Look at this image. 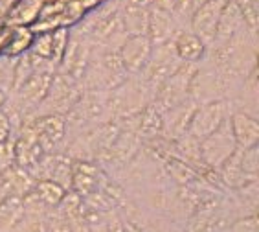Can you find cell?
<instances>
[{
    "label": "cell",
    "instance_id": "cell-21",
    "mask_svg": "<svg viewBox=\"0 0 259 232\" xmlns=\"http://www.w3.org/2000/svg\"><path fill=\"white\" fill-rule=\"evenodd\" d=\"M13 65L15 59L13 57L0 56V91L6 96L11 92V83H13Z\"/></svg>",
    "mask_w": 259,
    "mask_h": 232
},
{
    "label": "cell",
    "instance_id": "cell-4",
    "mask_svg": "<svg viewBox=\"0 0 259 232\" xmlns=\"http://www.w3.org/2000/svg\"><path fill=\"white\" fill-rule=\"evenodd\" d=\"M195 70H197V65L182 63L179 70L158 87V91L155 92V98H153V103L158 107L160 112L169 111L190 98V85L195 76Z\"/></svg>",
    "mask_w": 259,
    "mask_h": 232
},
{
    "label": "cell",
    "instance_id": "cell-6",
    "mask_svg": "<svg viewBox=\"0 0 259 232\" xmlns=\"http://www.w3.org/2000/svg\"><path fill=\"white\" fill-rule=\"evenodd\" d=\"M90 54H92V43L85 35H81L70 28L68 45H66V50L63 54L57 72H63L79 83L83 74H85L87 65H89Z\"/></svg>",
    "mask_w": 259,
    "mask_h": 232
},
{
    "label": "cell",
    "instance_id": "cell-26",
    "mask_svg": "<svg viewBox=\"0 0 259 232\" xmlns=\"http://www.w3.org/2000/svg\"><path fill=\"white\" fill-rule=\"evenodd\" d=\"M120 217H121V221H123V230L125 232H144L138 225H136V223L131 221V219H127V217H123V216H120Z\"/></svg>",
    "mask_w": 259,
    "mask_h": 232
},
{
    "label": "cell",
    "instance_id": "cell-19",
    "mask_svg": "<svg viewBox=\"0 0 259 232\" xmlns=\"http://www.w3.org/2000/svg\"><path fill=\"white\" fill-rule=\"evenodd\" d=\"M239 162L243 172L248 177L259 179V146L248 147V149H239Z\"/></svg>",
    "mask_w": 259,
    "mask_h": 232
},
{
    "label": "cell",
    "instance_id": "cell-7",
    "mask_svg": "<svg viewBox=\"0 0 259 232\" xmlns=\"http://www.w3.org/2000/svg\"><path fill=\"white\" fill-rule=\"evenodd\" d=\"M31 126L39 146L46 153H61L63 142L66 135V124L65 116L57 114H46V116H30Z\"/></svg>",
    "mask_w": 259,
    "mask_h": 232
},
{
    "label": "cell",
    "instance_id": "cell-10",
    "mask_svg": "<svg viewBox=\"0 0 259 232\" xmlns=\"http://www.w3.org/2000/svg\"><path fill=\"white\" fill-rule=\"evenodd\" d=\"M120 57L123 63L125 70L129 76H136L142 72L151 52H153V43L147 35H131L123 41L120 46Z\"/></svg>",
    "mask_w": 259,
    "mask_h": 232
},
{
    "label": "cell",
    "instance_id": "cell-15",
    "mask_svg": "<svg viewBox=\"0 0 259 232\" xmlns=\"http://www.w3.org/2000/svg\"><path fill=\"white\" fill-rule=\"evenodd\" d=\"M121 24L127 33L131 35H147V26H149V8L147 10H135V8H123L120 10Z\"/></svg>",
    "mask_w": 259,
    "mask_h": 232
},
{
    "label": "cell",
    "instance_id": "cell-13",
    "mask_svg": "<svg viewBox=\"0 0 259 232\" xmlns=\"http://www.w3.org/2000/svg\"><path fill=\"white\" fill-rule=\"evenodd\" d=\"M45 0H17L4 17L6 24L11 28H30L40 17Z\"/></svg>",
    "mask_w": 259,
    "mask_h": 232
},
{
    "label": "cell",
    "instance_id": "cell-23",
    "mask_svg": "<svg viewBox=\"0 0 259 232\" xmlns=\"http://www.w3.org/2000/svg\"><path fill=\"white\" fill-rule=\"evenodd\" d=\"M15 138V133L11 129L10 118L6 116V112L0 109V144H4L8 140H13Z\"/></svg>",
    "mask_w": 259,
    "mask_h": 232
},
{
    "label": "cell",
    "instance_id": "cell-16",
    "mask_svg": "<svg viewBox=\"0 0 259 232\" xmlns=\"http://www.w3.org/2000/svg\"><path fill=\"white\" fill-rule=\"evenodd\" d=\"M33 33H31L30 28H11V33H10V39L6 43L4 50L0 56H6V57H20L22 54L30 50L31 43H33Z\"/></svg>",
    "mask_w": 259,
    "mask_h": 232
},
{
    "label": "cell",
    "instance_id": "cell-20",
    "mask_svg": "<svg viewBox=\"0 0 259 232\" xmlns=\"http://www.w3.org/2000/svg\"><path fill=\"white\" fill-rule=\"evenodd\" d=\"M68 37H70V28H55L52 30V63L57 65L59 68V63L63 59V54L66 50V45H68Z\"/></svg>",
    "mask_w": 259,
    "mask_h": 232
},
{
    "label": "cell",
    "instance_id": "cell-9",
    "mask_svg": "<svg viewBox=\"0 0 259 232\" xmlns=\"http://www.w3.org/2000/svg\"><path fill=\"white\" fill-rule=\"evenodd\" d=\"M180 31L173 11L165 10L156 2L149 6V26H147V37L151 39L153 46L165 45L175 39V35Z\"/></svg>",
    "mask_w": 259,
    "mask_h": 232
},
{
    "label": "cell",
    "instance_id": "cell-17",
    "mask_svg": "<svg viewBox=\"0 0 259 232\" xmlns=\"http://www.w3.org/2000/svg\"><path fill=\"white\" fill-rule=\"evenodd\" d=\"M31 194H33L45 207L55 208L63 201L66 190L52 181H35V186H33V190H31Z\"/></svg>",
    "mask_w": 259,
    "mask_h": 232
},
{
    "label": "cell",
    "instance_id": "cell-11",
    "mask_svg": "<svg viewBox=\"0 0 259 232\" xmlns=\"http://www.w3.org/2000/svg\"><path fill=\"white\" fill-rule=\"evenodd\" d=\"M230 126L234 133L237 149H248L257 146L259 142V120L246 112L234 111L230 114Z\"/></svg>",
    "mask_w": 259,
    "mask_h": 232
},
{
    "label": "cell",
    "instance_id": "cell-5",
    "mask_svg": "<svg viewBox=\"0 0 259 232\" xmlns=\"http://www.w3.org/2000/svg\"><path fill=\"white\" fill-rule=\"evenodd\" d=\"M230 114H232V109H230L226 100L200 103V105H197L193 116H191L190 126H188V135L200 142L202 138L211 135L215 129H219L221 124L230 118Z\"/></svg>",
    "mask_w": 259,
    "mask_h": 232
},
{
    "label": "cell",
    "instance_id": "cell-2",
    "mask_svg": "<svg viewBox=\"0 0 259 232\" xmlns=\"http://www.w3.org/2000/svg\"><path fill=\"white\" fill-rule=\"evenodd\" d=\"M180 66H182V61L177 56V52L173 48V41H171V43H165V45L153 46L149 59L142 68V72L136 74V76L144 81V85L155 94L158 91V87L169 76H173Z\"/></svg>",
    "mask_w": 259,
    "mask_h": 232
},
{
    "label": "cell",
    "instance_id": "cell-25",
    "mask_svg": "<svg viewBox=\"0 0 259 232\" xmlns=\"http://www.w3.org/2000/svg\"><path fill=\"white\" fill-rule=\"evenodd\" d=\"M10 33H11V26L6 24L4 19H0V54H2L6 43H8V39H10Z\"/></svg>",
    "mask_w": 259,
    "mask_h": 232
},
{
    "label": "cell",
    "instance_id": "cell-3",
    "mask_svg": "<svg viewBox=\"0 0 259 232\" xmlns=\"http://www.w3.org/2000/svg\"><path fill=\"white\" fill-rule=\"evenodd\" d=\"M237 146L234 140V133L230 126V118L221 124L219 129H215L211 135L199 142V155L200 161L209 170H219L230 157L234 155Z\"/></svg>",
    "mask_w": 259,
    "mask_h": 232
},
{
    "label": "cell",
    "instance_id": "cell-22",
    "mask_svg": "<svg viewBox=\"0 0 259 232\" xmlns=\"http://www.w3.org/2000/svg\"><path fill=\"white\" fill-rule=\"evenodd\" d=\"M226 232H259L257 230V216L241 217L228 227Z\"/></svg>",
    "mask_w": 259,
    "mask_h": 232
},
{
    "label": "cell",
    "instance_id": "cell-18",
    "mask_svg": "<svg viewBox=\"0 0 259 232\" xmlns=\"http://www.w3.org/2000/svg\"><path fill=\"white\" fill-rule=\"evenodd\" d=\"M239 8V13L243 17V22L246 30L257 33L259 26V0H235Z\"/></svg>",
    "mask_w": 259,
    "mask_h": 232
},
{
    "label": "cell",
    "instance_id": "cell-14",
    "mask_svg": "<svg viewBox=\"0 0 259 232\" xmlns=\"http://www.w3.org/2000/svg\"><path fill=\"white\" fill-rule=\"evenodd\" d=\"M243 28H246V26H244L243 17L239 13V8L235 4V0H228L225 4V8H223V11H221L217 30H215V39L211 45H215V43H225V41L232 39Z\"/></svg>",
    "mask_w": 259,
    "mask_h": 232
},
{
    "label": "cell",
    "instance_id": "cell-8",
    "mask_svg": "<svg viewBox=\"0 0 259 232\" xmlns=\"http://www.w3.org/2000/svg\"><path fill=\"white\" fill-rule=\"evenodd\" d=\"M228 0H208L202 6H199L193 11L190 20V31H193L208 48L215 39V30H217V22L219 15L225 4Z\"/></svg>",
    "mask_w": 259,
    "mask_h": 232
},
{
    "label": "cell",
    "instance_id": "cell-24",
    "mask_svg": "<svg viewBox=\"0 0 259 232\" xmlns=\"http://www.w3.org/2000/svg\"><path fill=\"white\" fill-rule=\"evenodd\" d=\"M153 4V0H118L120 10L123 8H135V10H147Z\"/></svg>",
    "mask_w": 259,
    "mask_h": 232
},
{
    "label": "cell",
    "instance_id": "cell-12",
    "mask_svg": "<svg viewBox=\"0 0 259 232\" xmlns=\"http://www.w3.org/2000/svg\"><path fill=\"white\" fill-rule=\"evenodd\" d=\"M173 48L182 63L197 65L206 54V45L190 30H180L173 39Z\"/></svg>",
    "mask_w": 259,
    "mask_h": 232
},
{
    "label": "cell",
    "instance_id": "cell-1",
    "mask_svg": "<svg viewBox=\"0 0 259 232\" xmlns=\"http://www.w3.org/2000/svg\"><path fill=\"white\" fill-rule=\"evenodd\" d=\"M81 94H83V89H81V85L74 78L66 76L63 72H55L45 100L39 103L33 116H46V114L66 116L70 109L77 103Z\"/></svg>",
    "mask_w": 259,
    "mask_h": 232
}]
</instances>
